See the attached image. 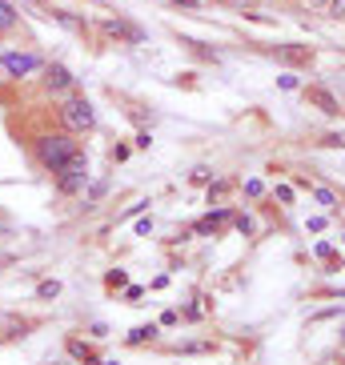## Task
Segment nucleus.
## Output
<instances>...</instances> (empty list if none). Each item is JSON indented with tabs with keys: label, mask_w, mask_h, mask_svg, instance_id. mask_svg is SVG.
I'll return each mask as SVG.
<instances>
[{
	"label": "nucleus",
	"mask_w": 345,
	"mask_h": 365,
	"mask_svg": "<svg viewBox=\"0 0 345 365\" xmlns=\"http://www.w3.org/2000/svg\"><path fill=\"white\" fill-rule=\"evenodd\" d=\"M229 225V209H217V213H209V217H201L197 221V233H217V229H225Z\"/></svg>",
	"instance_id": "8"
},
{
	"label": "nucleus",
	"mask_w": 345,
	"mask_h": 365,
	"mask_svg": "<svg viewBox=\"0 0 345 365\" xmlns=\"http://www.w3.org/2000/svg\"><path fill=\"white\" fill-rule=\"evenodd\" d=\"M157 337V325H137V329L129 333V345H145V341H153Z\"/></svg>",
	"instance_id": "11"
},
{
	"label": "nucleus",
	"mask_w": 345,
	"mask_h": 365,
	"mask_svg": "<svg viewBox=\"0 0 345 365\" xmlns=\"http://www.w3.org/2000/svg\"><path fill=\"white\" fill-rule=\"evenodd\" d=\"M61 125H65L68 133H88L93 125H97V113H93V101L85 97V93H65V101H61Z\"/></svg>",
	"instance_id": "2"
},
{
	"label": "nucleus",
	"mask_w": 345,
	"mask_h": 365,
	"mask_svg": "<svg viewBox=\"0 0 345 365\" xmlns=\"http://www.w3.org/2000/svg\"><path fill=\"white\" fill-rule=\"evenodd\" d=\"M125 281H129V277H125V269H113V273L105 277V285H108V289H117V285H125Z\"/></svg>",
	"instance_id": "14"
},
{
	"label": "nucleus",
	"mask_w": 345,
	"mask_h": 365,
	"mask_svg": "<svg viewBox=\"0 0 345 365\" xmlns=\"http://www.w3.org/2000/svg\"><path fill=\"white\" fill-rule=\"evenodd\" d=\"M81 149L76 145V133H68V129H61V133H41V137L33 140V153H36V165L41 169H48L56 177V173L68 165V157Z\"/></svg>",
	"instance_id": "1"
},
{
	"label": "nucleus",
	"mask_w": 345,
	"mask_h": 365,
	"mask_svg": "<svg viewBox=\"0 0 345 365\" xmlns=\"http://www.w3.org/2000/svg\"><path fill=\"white\" fill-rule=\"evenodd\" d=\"M305 4H313L317 12H329V0H305Z\"/></svg>",
	"instance_id": "18"
},
{
	"label": "nucleus",
	"mask_w": 345,
	"mask_h": 365,
	"mask_svg": "<svg viewBox=\"0 0 345 365\" xmlns=\"http://www.w3.org/2000/svg\"><path fill=\"white\" fill-rule=\"evenodd\" d=\"M56 293H61V281H41V285H36V297H41V301L56 297Z\"/></svg>",
	"instance_id": "13"
},
{
	"label": "nucleus",
	"mask_w": 345,
	"mask_h": 365,
	"mask_svg": "<svg viewBox=\"0 0 345 365\" xmlns=\"http://www.w3.org/2000/svg\"><path fill=\"white\" fill-rule=\"evenodd\" d=\"M16 21H21V16H16V9H12L9 0H0V33H12V29H16Z\"/></svg>",
	"instance_id": "10"
},
{
	"label": "nucleus",
	"mask_w": 345,
	"mask_h": 365,
	"mask_svg": "<svg viewBox=\"0 0 345 365\" xmlns=\"http://www.w3.org/2000/svg\"><path fill=\"white\" fill-rule=\"evenodd\" d=\"M281 61H289V65H309L313 61V48H277Z\"/></svg>",
	"instance_id": "9"
},
{
	"label": "nucleus",
	"mask_w": 345,
	"mask_h": 365,
	"mask_svg": "<svg viewBox=\"0 0 345 365\" xmlns=\"http://www.w3.org/2000/svg\"><path fill=\"white\" fill-rule=\"evenodd\" d=\"M329 16H337V21H341V16H345V0H329Z\"/></svg>",
	"instance_id": "15"
},
{
	"label": "nucleus",
	"mask_w": 345,
	"mask_h": 365,
	"mask_svg": "<svg viewBox=\"0 0 345 365\" xmlns=\"http://www.w3.org/2000/svg\"><path fill=\"white\" fill-rule=\"evenodd\" d=\"M305 101H309V105H317V108L325 113V117H337V113H341L337 97L329 93V88H321V85H309V88H305Z\"/></svg>",
	"instance_id": "6"
},
{
	"label": "nucleus",
	"mask_w": 345,
	"mask_h": 365,
	"mask_svg": "<svg viewBox=\"0 0 345 365\" xmlns=\"http://www.w3.org/2000/svg\"><path fill=\"white\" fill-rule=\"evenodd\" d=\"M41 73H44V88H48V93H61V97L73 93V73H68L65 65H44Z\"/></svg>",
	"instance_id": "5"
},
{
	"label": "nucleus",
	"mask_w": 345,
	"mask_h": 365,
	"mask_svg": "<svg viewBox=\"0 0 345 365\" xmlns=\"http://www.w3.org/2000/svg\"><path fill=\"white\" fill-rule=\"evenodd\" d=\"M101 33H105V36H117V41L140 44V33L133 29V24H125V21H101Z\"/></svg>",
	"instance_id": "7"
},
{
	"label": "nucleus",
	"mask_w": 345,
	"mask_h": 365,
	"mask_svg": "<svg viewBox=\"0 0 345 365\" xmlns=\"http://www.w3.org/2000/svg\"><path fill=\"white\" fill-rule=\"evenodd\" d=\"M317 201H321V205H337V197L329 193V189H317Z\"/></svg>",
	"instance_id": "16"
},
{
	"label": "nucleus",
	"mask_w": 345,
	"mask_h": 365,
	"mask_svg": "<svg viewBox=\"0 0 345 365\" xmlns=\"http://www.w3.org/2000/svg\"><path fill=\"white\" fill-rule=\"evenodd\" d=\"M53 16H56L61 24H65V29H73V33H85V29H88V24L81 21V16H73V12H65V9H61V12H53Z\"/></svg>",
	"instance_id": "12"
},
{
	"label": "nucleus",
	"mask_w": 345,
	"mask_h": 365,
	"mask_svg": "<svg viewBox=\"0 0 345 365\" xmlns=\"http://www.w3.org/2000/svg\"><path fill=\"white\" fill-rule=\"evenodd\" d=\"M169 4H177V9H197L201 0H169Z\"/></svg>",
	"instance_id": "17"
},
{
	"label": "nucleus",
	"mask_w": 345,
	"mask_h": 365,
	"mask_svg": "<svg viewBox=\"0 0 345 365\" xmlns=\"http://www.w3.org/2000/svg\"><path fill=\"white\" fill-rule=\"evenodd\" d=\"M0 68H4V76H12V81H21V76L41 73V68H44V61H41V56H33V53H4V56H0Z\"/></svg>",
	"instance_id": "4"
},
{
	"label": "nucleus",
	"mask_w": 345,
	"mask_h": 365,
	"mask_svg": "<svg viewBox=\"0 0 345 365\" xmlns=\"http://www.w3.org/2000/svg\"><path fill=\"white\" fill-rule=\"evenodd\" d=\"M85 181H88V157L76 149L73 157H68L65 169L56 173V189H61L65 197H73V193H81V189H85Z\"/></svg>",
	"instance_id": "3"
},
{
	"label": "nucleus",
	"mask_w": 345,
	"mask_h": 365,
	"mask_svg": "<svg viewBox=\"0 0 345 365\" xmlns=\"http://www.w3.org/2000/svg\"><path fill=\"white\" fill-rule=\"evenodd\" d=\"M341 345H345V329H341Z\"/></svg>",
	"instance_id": "19"
}]
</instances>
